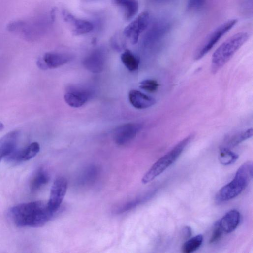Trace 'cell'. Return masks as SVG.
Wrapping results in <instances>:
<instances>
[{"label":"cell","instance_id":"8","mask_svg":"<svg viewBox=\"0 0 253 253\" xmlns=\"http://www.w3.org/2000/svg\"><path fill=\"white\" fill-rule=\"evenodd\" d=\"M67 187V181L63 177H59L54 182L48 204L50 210L54 213L60 209L66 195Z\"/></svg>","mask_w":253,"mask_h":253},{"label":"cell","instance_id":"7","mask_svg":"<svg viewBox=\"0 0 253 253\" xmlns=\"http://www.w3.org/2000/svg\"><path fill=\"white\" fill-rule=\"evenodd\" d=\"M142 128V125L136 123L120 126L114 131V140L118 145L128 144L136 137Z\"/></svg>","mask_w":253,"mask_h":253},{"label":"cell","instance_id":"21","mask_svg":"<svg viewBox=\"0 0 253 253\" xmlns=\"http://www.w3.org/2000/svg\"><path fill=\"white\" fill-rule=\"evenodd\" d=\"M121 61L130 71H135L139 68L140 62L138 58L130 50L125 51L121 56Z\"/></svg>","mask_w":253,"mask_h":253},{"label":"cell","instance_id":"14","mask_svg":"<svg viewBox=\"0 0 253 253\" xmlns=\"http://www.w3.org/2000/svg\"><path fill=\"white\" fill-rule=\"evenodd\" d=\"M130 103L136 108L144 109L154 106L156 100L137 90H132L129 95Z\"/></svg>","mask_w":253,"mask_h":253},{"label":"cell","instance_id":"27","mask_svg":"<svg viewBox=\"0 0 253 253\" xmlns=\"http://www.w3.org/2000/svg\"><path fill=\"white\" fill-rule=\"evenodd\" d=\"M192 234V230L189 226H185L182 229V236L184 239L190 238Z\"/></svg>","mask_w":253,"mask_h":253},{"label":"cell","instance_id":"13","mask_svg":"<svg viewBox=\"0 0 253 253\" xmlns=\"http://www.w3.org/2000/svg\"><path fill=\"white\" fill-rule=\"evenodd\" d=\"M19 134L18 131H14L0 139V162L16 150Z\"/></svg>","mask_w":253,"mask_h":253},{"label":"cell","instance_id":"26","mask_svg":"<svg viewBox=\"0 0 253 253\" xmlns=\"http://www.w3.org/2000/svg\"><path fill=\"white\" fill-rule=\"evenodd\" d=\"M206 0H188L187 8L190 11L201 9L205 5Z\"/></svg>","mask_w":253,"mask_h":253},{"label":"cell","instance_id":"23","mask_svg":"<svg viewBox=\"0 0 253 253\" xmlns=\"http://www.w3.org/2000/svg\"><path fill=\"white\" fill-rule=\"evenodd\" d=\"M203 242L202 234L197 235L189 239L184 243L182 247V252L184 253H191L198 250Z\"/></svg>","mask_w":253,"mask_h":253},{"label":"cell","instance_id":"12","mask_svg":"<svg viewBox=\"0 0 253 253\" xmlns=\"http://www.w3.org/2000/svg\"><path fill=\"white\" fill-rule=\"evenodd\" d=\"M64 20L70 24L73 30L72 32L74 35L79 36L87 34L93 29V24L86 20L77 19L69 12L63 10L62 13Z\"/></svg>","mask_w":253,"mask_h":253},{"label":"cell","instance_id":"11","mask_svg":"<svg viewBox=\"0 0 253 253\" xmlns=\"http://www.w3.org/2000/svg\"><path fill=\"white\" fill-rule=\"evenodd\" d=\"M71 58L65 54L47 53L38 61V66L42 69H55L66 64Z\"/></svg>","mask_w":253,"mask_h":253},{"label":"cell","instance_id":"5","mask_svg":"<svg viewBox=\"0 0 253 253\" xmlns=\"http://www.w3.org/2000/svg\"><path fill=\"white\" fill-rule=\"evenodd\" d=\"M237 23V19L228 20L212 32L197 49L194 55V59L198 61L203 58Z\"/></svg>","mask_w":253,"mask_h":253},{"label":"cell","instance_id":"22","mask_svg":"<svg viewBox=\"0 0 253 253\" xmlns=\"http://www.w3.org/2000/svg\"><path fill=\"white\" fill-rule=\"evenodd\" d=\"M238 159V155L232 152L230 149L220 148L219 160L221 164L224 166L230 165L234 163Z\"/></svg>","mask_w":253,"mask_h":253},{"label":"cell","instance_id":"24","mask_svg":"<svg viewBox=\"0 0 253 253\" xmlns=\"http://www.w3.org/2000/svg\"><path fill=\"white\" fill-rule=\"evenodd\" d=\"M223 233L224 232L222 230L218 220L214 224V229L209 240V243L210 244H214L218 242L221 240Z\"/></svg>","mask_w":253,"mask_h":253},{"label":"cell","instance_id":"6","mask_svg":"<svg viewBox=\"0 0 253 253\" xmlns=\"http://www.w3.org/2000/svg\"><path fill=\"white\" fill-rule=\"evenodd\" d=\"M151 22L150 14L147 11L143 12L125 28L123 34L132 44L135 45L138 43L141 35L149 28Z\"/></svg>","mask_w":253,"mask_h":253},{"label":"cell","instance_id":"18","mask_svg":"<svg viewBox=\"0 0 253 253\" xmlns=\"http://www.w3.org/2000/svg\"><path fill=\"white\" fill-rule=\"evenodd\" d=\"M170 28V23L168 21L163 20L157 22L147 33L146 41L151 42L158 40L169 31Z\"/></svg>","mask_w":253,"mask_h":253},{"label":"cell","instance_id":"10","mask_svg":"<svg viewBox=\"0 0 253 253\" xmlns=\"http://www.w3.org/2000/svg\"><path fill=\"white\" fill-rule=\"evenodd\" d=\"M40 150L39 144L37 142H34L24 149L15 150L5 158L9 163H20L32 159L39 153Z\"/></svg>","mask_w":253,"mask_h":253},{"label":"cell","instance_id":"17","mask_svg":"<svg viewBox=\"0 0 253 253\" xmlns=\"http://www.w3.org/2000/svg\"><path fill=\"white\" fill-rule=\"evenodd\" d=\"M112 3L122 9L125 19L127 21L133 19L139 11V4L138 0H112Z\"/></svg>","mask_w":253,"mask_h":253},{"label":"cell","instance_id":"20","mask_svg":"<svg viewBox=\"0 0 253 253\" xmlns=\"http://www.w3.org/2000/svg\"><path fill=\"white\" fill-rule=\"evenodd\" d=\"M50 177L47 172L43 168L38 169L33 175L30 182V187L32 191L35 192L46 185Z\"/></svg>","mask_w":253,"mask_h":253},{"label":"cell","instance_id":"16","mask_svg":"<svg viewBox=\"0 0 253 253\" xmlns=\"http://www.w3.org/2000/svg\"><path fill=\"white\" fill-rule=\"evenodd\" d=\"M104 56L102 52L96 50L88 56L83 62L84 65L92 73H99L103 69Z\"/></svg>","mask_w":253,"mask_h":253},{"label":"cell","instance_id":"29","mask_svg":"<svg viewBox=\"0 0 253 253\" xmlns=\"http://www.w3.org/2000/svg\"><path fill=\"white\" fill-rule=\"evenodd\" d=\"M4 125L2 123L0 122V130L3 129L4 128Z\"/></svg>","mask_w":253,"mask_h":253},{"label":"cell","instance_id":"25","mask_svg":"<svg viewBox=\"0 0 253 253\" xmlns=\"http://www.w3.org/2000/svg\"><path fill=\"white\" fill-rule=\"evenodd\" d=\"M159 86V83L155 80L148 79L140 83V88L150 92L156 91Z\"/></svg>","mask_w":253,"mask_h":253},{"label":"cell","instance_id":"3","mask_svg":"<svg viewBox=\"0 0 253 253\" xmlns=\"http://www.w3.org/2000/svg\"><path fill=\"white\" fill-rule=\"evenodd\" d=\"M249 38V35L247 32H240L232 35L222 43L212 55V72L215 74L221 69L245 44Z\"/></svg>","mask_w":253,"mask_h":253},{"label":"cell","instance_id":"4","mask_svg":"<svg viewBox=\"0 0 253 253\" xmlns=\"http://www.w3.org/2000/svg\"><path fill=\"white\" fill-rule=\"evenodd\" d=\"M194 137L193 134H191L185 138L157 161L144 176L142 183L147 184L151 182L166 170L178 159Z\"/></svg>","mask_w":253,"mask_h":253},{"label":"cell","instance_id":"2","mask_svg":"<svg viewBox=\"0 0 253 253\" xmlns=\"http://www.w3.org/2000/svg\"><path fill=\"white\" fill-rule=\"evenodd\" d=\"M252 178L253 163L247 162L239 168L233 179L219 190L216 201L222 203L236 197L245 189Z\"/></svg>","mask_w":253,"mask_h":253},{"label":"cell","instance_id":"9","mask_svg":"<svg viewBox=\"0 0 253 253\" xmlns=\"http://www.w3.org/2000/svg\"><path fill=\"white\" fill-rule=\"evenodd\" d=\"M91 95V92L87 89L73 86L68 89L64 95V99L70 106L78 108L84 105Z\"/></svg>","mask_w":253,"mask_h":253},{"label":"cell","instance_id":"15","mask_svg":"<svg viewBox=\"0 0 253 253\" xmlns=\"http://www.w3.org/2000/svg\"><path fill=\"white\" fill-rule=\"evenodd\" d=\"M240 220L241 215L239 212L233 209L227 212L219 221L224 233H230L236 229Z\"/></svg>","mask_w":253,"mask_h":253},{"label":"cell","instance_id":"1","mask_svg":"<svg viewBox=\"0 0 253 253\" xmlns=\"http://www.w3.org/2000/svg\"><path fill=\"white\" fill-rule=\"evenodd\" d=\"M9 214L18 227H40L49 222L55 213L49 208L48 202L37 201L16 205Z\"/></svg>","mask_w":253,"mask_h":253},{"label":"cell","instance_id":"19","mask_svg":"<svg viewBox=\"0 0 253 253\" xmlns=\"http://www.w3.org/2000/svg\"><path fill=\"white\" fill-rule=\"evenodd\" d=\"M253 129H249L227 137L221 147L229 149L234 148L253 136Z\"/></svg>","mask_w":253,"mask_h":253},{"label":"cell","instance_id":"28","mask_svg":"<svg viewBox=\"0 0 253 253\" xmlns=\"http://www.w3.org/2000/svg\"><path fill=\"white\" fill-rule=\"evenodd\" d=\"M153 1L158 4H165L170 2L171 0H153Z\"/></svg>","mask_w":253,"mask_h":253}]
</instances>
